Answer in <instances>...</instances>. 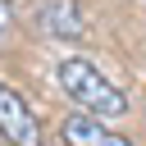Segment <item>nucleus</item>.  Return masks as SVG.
Here are the masks:
<instances>
[{
  "label": "nucleus",
  "mask_w": 146,
  "mask_h": 146,
  "mask_svg": "<svg viewBox=\"0 0 146 146\" xmlns=\"http://www.w3.org/2000/svg\"><path fill=\"white\" fill-rule=\"evenodd\" d=\"M59 87H64V96L82 110V114H91V119H123L128 114V91L123 87H114L91 59H59Z\"/></svg>",
  "instance_id": "f257e3e1"
},
{
  "label": "nucleus",
  "mask_w": 146,
  "mask_h": 146,
  "mask_svg": "<svg viewBox=\"0 0 146 146\" xmlns=\"http://www.w3.org/2000/svg\"><path fill=\"white\" fill-rule=\"evenodd\" d=\"M32 23L50 41H82L87 36V18H82V5L78 0H36Z\"/></svg>",
  "instance_id": "f03ea898"
},
{
  "label": "nucleus",
  "mask_w": 146,
  "mask_h": 146,
  "mask_svg": "<svg viewBox=\"0 0 146 146\" xmlns=\"http://www.w3.org/2000/svg\"><path fill=\"white\" fill-rule=\"evenodd\" d=\"M0 137L9 146H41V123L36 114L27 110V100L18 91H9L0 82Z\"/></svg>",
  "instance_id": "7ed1b4c3"
},
{
  "label": "nucleus",
  "mask_w": 146,
  "mask_h": 146,
  "mask_svg": "<svg viewBox=\"0 0 146 146\" xmlns=\"http://www.w3.org/2000/svg\"><path fill=\"white\" fill-rule=\"evenodd\" d=\"M59 137H64V146H132L123 132L105 128V123L91 119V114H73V119H64Z\"/></svg>",
  "instance_id": "20e7f679"
},
{
  "label": "nucleus",
  "mask_w": 146,
  "mask_h": 146,
  "mask_svg": "<svg viewBox=\"0 0 146 146\" xmlns=\"http://www.w3.org/2000/svg\"><path fill=\"white\" fill-rule=\"evenodd\" d=\"M9 32H14V9H9V0H0V46H5Z\"/></svg>",
  "instance_id": "39448f33"
}]
</instances>
